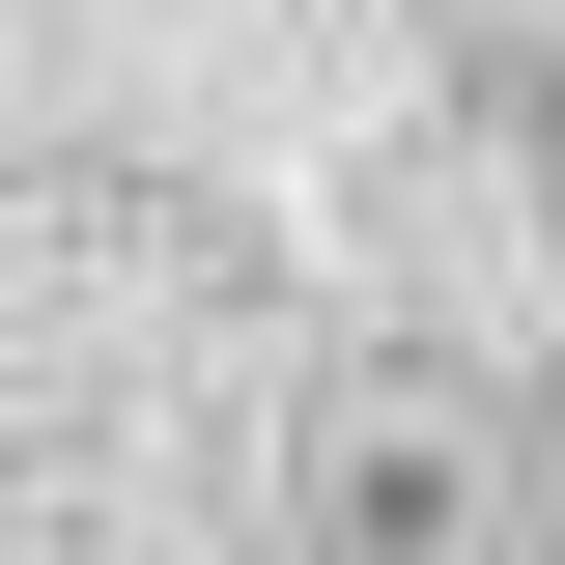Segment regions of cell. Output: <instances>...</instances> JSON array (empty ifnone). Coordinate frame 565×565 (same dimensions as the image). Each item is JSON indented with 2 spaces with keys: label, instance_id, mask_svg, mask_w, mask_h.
I'll return each instance as SVG.
<instances>
[{
  "label": "cell",
  "instance_id": "cell-1",
  "mask_svg": "<svg viewBox=\"0 0 565 565\" xmlns=\"http://www.w3.org/2000/svg\"><path fill=\"white\" fill-rule=\"evenodd\" d=\"M311 537L340 565H481V452L424 396H340V452H311Z\"/></svg>",
  "mask_w": 565,
  "mask_h": 565
}]
</instances>
